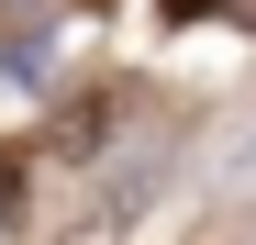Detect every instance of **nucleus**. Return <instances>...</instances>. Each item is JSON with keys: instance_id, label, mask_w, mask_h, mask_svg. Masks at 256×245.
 Returning a JSON list of instances; mask_svg holds the SVG:
<instances>
[{"instance_id": "1", "label": "nucleus", "mask_w": 256, "mask_h": 245, "mask_svg": "<svg viewBox=\"0 0 256 245\" xmlns=\"http://www.w3.org/2000/svg\"><path fill=\"white\" fill-rule=\"evenodd\" d=\"M223 190H256V122H245L234 145H223Z\"/></svg>"}, {"instance_id": "2", "label": "nucleus", "mask_w": 256, "mask_h": 245, "mask_svg": "<svg viewBox=\"0 0 256 245\" xmlns=\"http://www.w3.org/2000/svg\"><path fill=\"white\" fill-rule=\"evenodd\" d=\"M167 12H212V0H167Z\"/></svg>"}]
</instances>
